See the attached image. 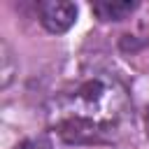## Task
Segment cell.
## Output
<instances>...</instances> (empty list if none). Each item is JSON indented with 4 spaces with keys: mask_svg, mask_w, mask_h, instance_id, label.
I'll return each instance as SVG.
<instances>
[{
    "mask_svg": "<svg viewBox=\"0 0 149 149\" xmlns=\"http://www.w3.org/2000/svg\"><path fill=\"white\" fill-rule=\"evenodd\" d=\"M130 112V98L119 79L91 74L63 91L51 107V123L70 144L112 142Z\"/></svg>",
    "mask_w": 149,
    "mask_h": 149,
    "instance_id": "1",
    "label": "cell"
},
{
    "mask_svg": "<svg viewBox=\"0 0 149 149\" xmlns=\"http://www.w3.org/2000/svg\"><path fill=\"white\" fill-rule=\"evenodd\" d=\"M135 7H137L135 2H109L107 0V2H95L93 5V12L102 21H121L128 14H133Z\"/></svg>",
    "mask_w": 149,
    "mask_h": 149,
    "instance_id": "3",
    "label": "cell"
},
{
    "mask_svg": "<svg viewBox=\"0 0 149 149\" xmlns=\"http://www.w3.org/2000/svg\"><path fill=\"white\" fill-rule=\"evenodd\" d=\"M16 149H54V144H51V140H47V137H28V140H23Z\"/></svg>",
    "mask_w": 149,
    "mask_h": 149,
    "instance_id": "4",
    "label": "cell"
},
{
    "mask_svg": "<svg viewBox=\"0 0 149 149\" xmlns=\"http://www.w3.org/2000/svg\"><path fill=\"white\" fill-rule=\"evenodd\" d=\"M40 12V21L42 26L54 33L61 35L68 28H72V23L77 21V5L74 2H63V0H44L37 5Z\"/></svg>",
    "mask_w": 149,
    "mask_h": 149,
    "instance_id": "2",
    "label": "cell"
}]
</instances>
